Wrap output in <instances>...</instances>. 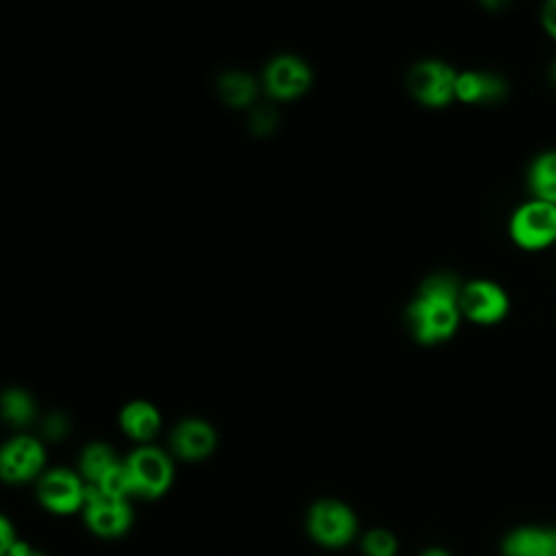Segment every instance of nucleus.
<instances>
[{"instance_id": "f257e3e1", "label": "nucleus", "mask_w": 556, "mask_h": 556, "mask_svg": "<svg viewBox=\"0 0 556 556\" xmlns=\"http://www.w3.org/2000/svg\"><path fill=\"white\" fill-rule=\"evenodd\" d=\"M460 289L452 276H432L408 311L410 328L421 343H439L454 334L460 319Z\"/></svg>"}, {"instance_id": "f03ea898", "label": "nucleus", "mask_w": 556, "mask_h": 556, "mask_svg": "<svg viewBox=\"0 0 556 556\" xmlns=\"http://www.w3.org/2000/svg\"><path fill=\"white\" fill-rule=\"evenodd\" d=\"M508 232L515 245L528 252H539L556 241V204L530 198L519 204L508 222Z\"/></svg>"}, {"instance_id": "7ed1b4c3", "label": "nucleus", "mask_w": 556, "mask_h": 556, "mask_svg": "<svg viewBox=\"0 0 556 556\" xmlns=\"http://www.w3.org/2000/svg\"><path fill=\"white\" fill-rule=\"evenodd\" d=\"M308 532L326 547H341L354 536L356 517L345 504L324 500L317 502L308 513Z\"/></svg>"}, {"instance_id": "20e7f679", "label": "nucleus", "mask_w": 556, "mask_h": 556, "mask_svg": "<svg viewBox=\"0 0 556 556\" xmlns=\"http://www.w3.org/2000/svg\"><path fill=\"white\" fill-rule=\"evenodd\" d=\"M124 465L130 476L132 493L143 497H156L165 493L172 482V463L161 450L141 447Z\"/></svg>"}, {"instance_id": "39448f33", "label": "nucleus", "mask_w": 556, "mask_h": 556, "mask_svg": "<svg viewBox=\"0 0 556 556\" xmlns=\"http://www.w3.org/2000/svg\"><path fill=\"white\" fill-rule=\"evenodd\" d=\"M508 308L510 300L497 282L471 280L460 289V313L476 324H497Z\"/></svg>"}, {"instance_id": "423d86ee", "label": "nucleus", "mask_w": 556, "mask_h": 556, "mask_svg": "<svg viewBox=\"0 0 556 556\" xmlns=\"http://www.w3.org/2000/svg\"><path fill=\"white\" fill-rule=\"evenodd\" d=\"M85 517L89 528L100 536H119L132 521L126 500L106 497L93 484H87L85 489Z\"/></svg>"}, {"instance_id": "0eeeda50", "label": "nucleus", "mask_w": 556, "mask_h": 556, "mask_svg": "<svg viewBox=\"0 0 556 556\" xmlns=\"http://www.w3.org/2000/svg\"><path fill=\"white\" fill-rule=\"evenodd\" d=\"M456 78L458 74L450 65L426 61L410 72V91L428 106H445L456 98Z\"/></svg>"}, {"instance_id": "6e6552de", "label": "nucleus", "mask_w": 556, "mask_h": 556, "mask_svg": "<svg viewBox=\"0 0 556 556\" xmlns=\"http://www.w3.org/2000/svg\"><path fill=\"white\" fill-rule=\"evenodd\" d=\"M85 489L72 471L54 469L39 482V500L48 510L65 515L85 504Z\"/></svg>"}, {"instance_id": "1a4fd4ad", "label": "nucleus", "mask_w": 556, "mask_h": 556, "mask_svg": "<svg viewBox=\"0 0 556 556\" xmlns=\"http://www.w3.org/2000/svg\"><path fill=\"white\" fill-rule=\"evenodd\" d=\"M43 465V450L30 437H17L4 445L0 456L2 478L9 482L30 480Z\"/></svg>"}, {"instance_id": "9d476101", "label": "nucleus", "mask_w": 556, "mask_h": 556, "mask_svg": "<svg viewBox=\"0 0 556 556\" xmlns=\"http://www.w3.org/2000/svg\"><path fill=\"white\" fill-rule=\"evenodd\" d=\"M311 83L308 67L295 56H278L265 70V87L278 100H291L306 91Z\"/></svg>"}, {"instance_id": "9b49d317", "label": "nucleus", "mask_w": 556, "mask_h": 556, "mask_svg": "<svg viewBox=\"0 0 556 556\" xmlns=\"http://www.w3.org/2000/svg\"><path fill=\"white\" fill-rule=\"evenodd\" d=\"M502 556H556V528L519 526L502 541Z\"/></svg>"}, {"instance_id": "f8f14e48", "label": "nucleus", "mask_w": 556, "mask_h": 556, "mask_svg": "<svg viewBox=\"0 0 556 556\" xmlns=\"http://www.w3.org/2000/svg\"><path fill=\"white\" fill-rule=\"evenodd\" d=\"M172 445H174L178 456L189 458V460H198V458H204L213 452L215 432L204 421L187 419L176 428V432L172 437Z\"/></svg>"}, {"instance_id": "ddd939ff", "label": "nucleus", "mask_w": 556, "mask_h": 556, "mask_svg": "<svg viewBox=\"0 0 556 556\" xmlns=\"http://www.w3.org/2000/svg\"><path fill=\"white\" fill-rule=\"evenodd\" d=\"M504 83L484 72H463L456 78V98L463 102H489L504 93Z\"/></svg>"}, {"instance_id": "4468645a", "label": "nucleus", "mask_w": 556, "mask_h": 556, "mask_svg": "<svg viewBox=\"0 0 556 556\" xmlns=\"http://www.w3.org/2000/svg\"><path fill=\"white\" fill-rule=\"evenodd\" d=\"M528 187L532 198L556 204V150H547L534 156L528 169Z\"/></svg>"}, {"instance_id": "2eb2a0df", "label": "nucleus", "mask_w": 556, "mask_h": 556, "mask_svg": "<svg viewBox=\"0 0 556 556\" xmlns=\"http://www.w3.org/2000/svg\"><path fill=\"white\" fill-rule=\"evenodd\" d=\"M122 428L139 441L152 439L154 432L159 430V413L154 406H150L148 402H132L122 410Z\"/></svg>"}, {"instance_id": "dca6fc26", "label": "nucleus", "mask_w": 556, "mask_h": 556, "mask_svg": "<svg viewBox=\"0 0 556 556\" xmlns=\"http://www.w3.org/2000/svg\"><path fill=\"white\" fill-rule=\"evenodd\" d=\"M115 465L117 460L106 445H91L83 452V458H80V469L89 480V484H96Z\"/></svg>"}, {"instance_id": "f3484780", "label": "nucleus", "mask_w": 556, "mask_h": 556, "mask_svg": "<svg viewBox=\"0 0 556 556\" xmlns=\"http://www.w3.org/2000/svg\"><path fill=\"white\" fill-rule=\"evenodd\" d=\"M222 96L224 100H228L232 106H243L254 98V83L250 80V76L239 74V72H230L222 78Z\"/></svg>"}, {"instance_id": "a211bd4d", "label": "nucleus", "mask_w": 556, "mask_h": 556, "mask_svg": "<svg viewBox=\"0 0 556 556\" xmlns=\"http://www.w3.org/2000/svg\"><path fill=\"white\" fill-rule=\"evenodd\" d=\"M102 495L113 497V500H126L128 493H132V484H130V476L126 465H115L113 469H109L96 484H93Z\"/></svg>"}, {"instance_id": "6ab92c4d", "label": "nucleus", "mask_w": 556, "mask_h": 556, "mask_svg": "<svg viewBox=\"0 0 556 556\" xmlns=\"http://www.w3.org/2000/svg\"><path fill=\"white\" fill-rule=\"evenodd\" d=\"M2 408H4V417L11 421V424H26L30 421V415H33V402L26 393L22 391H9L4 395V402H2Z\"/></svg>"}, {"instance_id": "aec40b11", "label": "nucleus", "mask_w": 556, "mask_h": 556, "mask_svg": "<svg viewBox=\"0 0 556 556\" xmlns=\"http://www.w3.org/2000/svg\"><path fill=\"white\" fill-rule=\"evenodd\" d=\"M363 549L367 556H395L397 541L387 530H371L363 541Z\"/></svg>"}, {"instance_id": "412c9836", "label": "nucleus", "mask_w": 556, "mask_h": 556, "mask_svg": "<svg viewBox=\"0 0 556 556\" xmlns=\"http://www.w3.org/2000/svg\"><path fill=\"white\" fill-rule=\"evenodd\" d=\"M541 24L545 28V33L556 39V0H549L543 4L541 9Z\"/></svg>"}, {"instance_id": "4be33fe9", "label": "nucleus", "mask_w": 556, "mask_h": 556, "mask_svg": "<svg viewBox=\"0 0 556 556\" xmlns=\"http://www.w3.org/2000/svg\"><path fill=\"white\" fill-rule=\"evenodd\" d=\"M17 539H13V530L7 519H0V554L7 556L9 549L15 545Z\"/></svg>"}, {"instance_id": "5701e85b", "label": "nucleus", "mask_w": 556, "mask_h": 556, "mask_svg": "<svg viewBox=\"0 0 556 556\" xmlns=\"http://www.w3.org/2000/svg\"><path fill=\"white\" fill-rule=\"evenodd\" d=\"M421 556H450V552H445L443 547H430Z\"/></svg>"}, {"instance_id": "b1692460", "label": "nucleus", "mask_w": 556, "mask_h": 556, "mask_svg": "<svg viewBox=\"0 0 556 556\" xmlns=\"http://www.w3.org/2000/svg\"><path fill=\"white\" fill-rule=\"evenodd\" d=\"M552 78H554V83H556V61H554V65H552Z\"/></svg>"}, {"instance_id": "393cba45", "label": "nucleus", "mask_w": 556, "mask_h": 556, "mask_svg": "<svg viewBox=\"0 0 556 556\" xmlns=\"http://www.w3.org/2000/svg\"><path fill=\"white\" fill-rule=\"evenodd\" d=\"M30 556H43V554H39V552H33V554H30Z\"/></svg>"}]
</instances>
